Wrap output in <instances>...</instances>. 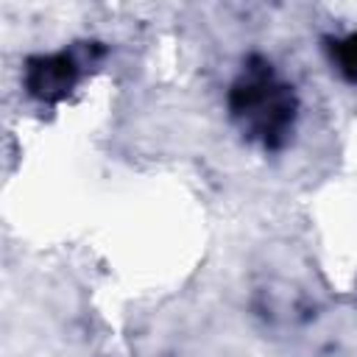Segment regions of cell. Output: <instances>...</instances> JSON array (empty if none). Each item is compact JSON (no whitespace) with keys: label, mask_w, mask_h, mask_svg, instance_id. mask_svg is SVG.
<instances>
[{"label":"cell","mask_w":357,"mask_h":357,"mask_svg":"<svg viewBox=\"0 0 357 357\" xmlns=\"http://www.w3.org/2000/svg\"><path fill=\"white\" fill-rule=\"evenodd\" d=\"M231 114L237 123L268 148L284 142L287 128L296 114V100L287 84H282L271 64L251 61L245 73L231 86Z\"/></svg>","instance_id":"6da1fadb"},{"label":"cell","mask_w":357,"mask_h":357,"mask_svg":"<svg viewBox=\"0 0 357 357\" xmlns=\"http://www.w3.org/2000/svg\"><path fill=\"white\" fill-rule=\"evenodd\" d=\"M78 78V61L73 53H53L36 56L25 67V86L39 100H61Z\"/></svg>","instance_id":"7a4b0ae2"},{"label":"cell","mask_w":357,"mask_h":357,"mask_svg":"<svg viewBox=\"0 0 357 357\" xmlns=\"http://www.w3.org/2000/svg\"><path fill=\"white\" fill-rule=\"evenodd\" d=\"M332 59L337 61L340 73L357 81V33L332 42Z\"/></svg>","instance_id":"3957f363"}]
</instances>
